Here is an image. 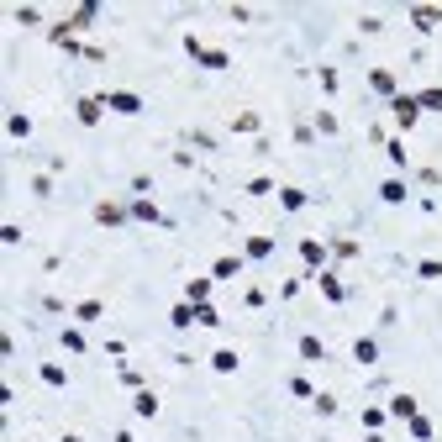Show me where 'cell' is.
Returning a JSON list of instances; mask_svg holds the SVG:
<instances>
[{"label":"cell","mask_w":442,"mask_h":442,"mask_svg":"<svg viewBox=\"0 0 442 442\" xmlns=\"http://www.w3.org/2000/svg\"><path fill=\"white\" fill-rule=\"evenodd\" d=\"M106 100V111H116V116H137L143 111V100L132 95V90H111V95H100Z\"/></svg>","instance_id":"cell-1"},{"label":"cell","mask_w":442,"mask_h":442,"mask_svg":"<svg viewBox=\"0 0 442 442\" xmlns=\"http://www.w3.org/2000/svg\"><path fill=\"white\" fill-rule=\"evenodd\" d=\"M184 48H190V58L205 63V69H227V53H221V48H200L195 37H184Z\"/></svg>","instance_id":"cell-2"},{"label":"cell","mask_w":442,"mask_h":442,"mask_svg":"<svg viewBox=\"0 0 442 442\" xmlns=\"http://www.w3.org/2000/svg\"><path fill=\"white\" fill-rule=\"evenodd\" d=\"M390 111H395V121H400V127H416V116H421V106H416V95H395L390 100Z\"/></svg>","instance_id":"cell-3"},{"label":"cell","mask_w":442,"mask_h":442,"mask_svg":"<svg viewBox=\"0 0 442 442\" xmlns=\"http://www.w3.org/2000/svg\"><path fill=\"white\" fill-rule=\"evenodd\" d=\"M74 116H79V127H95L100 116H106V100L100 95H90V100H79V106H74Z\"/></svg>","instance_id":"cell-4"},{"label":"cell","mask_w":442,"mask_h":442,"mask_svg":"<svg viewBox=\"0 0 442 442\" xmlns=\"http://www.w3.org/2000/svg\"><path fill=\"white\" fill-rule=\"evenodd\" d=\"M411 26H416V32H437L442 11H437V6H416V11H411Z\"/></svg>","instance_id":"cell-5"},{"label":"cell","mask_w":442,"mask_h":442,"mask_svg":"<svg viewBox=\"0 0 442 442\" xmlns=\"http://www.w3.org/2000/svg\"><path fill=\"white\" fill-rule=\"evenodd\" d=\"M95 221H100V227H121V221H127V211H121L116 200H100V205H95Z\"/></svg>","instance_id":"cell-6"},{"label":"cell","mask_w":442,"mask_h":442,"mask_svg":"<svg viewBox=\"0 0 442 442\" xmlns=\"http://www.w3.org/2000/svg\"><path fill=\"white\" fill-rule=\"evenodd\" d=\"M95 11H100L95 0H84L79 11H74V16H69V22H63V26H69V37H74V32H79V26H90V22H95Z\"/></svg>","instance_id":"cell-7"},{"label":"cell","mask_w":442,"mask_h":442,"mask_svg":"<svg viewBox=\"0 0 442 442\" xmlns=\"http://www.w3.org/2000/svg\"><path fill=\"white\" fill-rule=\"evenodd\" d=\"M369 84L379 90V95H390V100L400 95V90H395V74H390V69H369Z\"/></svg>","instance_id":"cell-8"},{"label":"cell","mask_w":442,"mask_h":442,"mask_svg":"<svg viewBox=\"0 0 442 442\" xmlns=\"http://www.w3.org/2000/svg\"><path fill=\"white\" fill-rule=\"evenodd\" d=\"M390 416H400V421L421 416V411H416V395H395V400H390Z\"/></svg>","instance_id":"cell-9"},{"label":"cell","mask_w":442,"mask_h":442,"mask_svg":"<svg viewBox=\"0 0 442 442\" xmlns=\"http://www.w3.org/2000/svg\"><path fill=\"white\" fill-rule=\"evenodd\" d=\"M300 358H311V363H326V342H322V337H300Z\"/></svg>","instance_id":"cell-10"},{"label":"cell","mask_w":442,"mask_h":442,"mask_svg":"<svg viewBox=\"0 0 442 442\" xmlns=\"http://www.w3.org/2000/svg\"><path fill=\"white\" fill-rule=\"evenodd\" d=\"M132 411L153 421V416H158V395H153V390H137V400H132Z\"/></svg>","instance_id":"cell-11"},{"label":"cell","mask_w":442,"mask_h":442,"mask_svg":"<svg viewBox=\"0 0 442 442\" xmlns=\"http://www.w3.org/2000/svg\"><path fill=\"white\" fill-rule=\"evenodd\" d=\"M237 363H242V358H237V353H232V347H221V353H211V369H216V374H237Z\"/></svg>","instance_id":"cell-12"},{"label":"cell","mask_w":442,"mask_h":442,"mask_svg":"<svg viewBox=\"0 0 442 442\" xmlns=\"http://www.w3.org/2000/svg\"><path fill=\"white\" fill-rule=\"evenodd\" d=\"M300 258H306V263L316 269V263L326 258V242H316V237H300Z\"/></svg>","instance_id":"cell-13"},{"label":"cell","mask_w":442,"mask_h":442,"mask_svg":"<svg viewBox=\"0 0 442 442\" xmlns=\"http://www.w3.org/2000/svg\"><path fill=\"white\" fill-rule=\"evenodd\" d=\"M168 322L180 326V332H190V326H195V306H190V300H184V306H174V311H168Z\"/></svg>","instance_id":"cell-14"},{"label":"cell","mask_w":442,"mask_h":442,"mask_svg":"<svg viewBox=\"0 0 442 442\" xmlns=\"http://www.w3.org/2000/svg\"><path fill=\"white\" fill-rule=\"evenodd\" d=\"M306 200H311V195H306V190H295V184H285V190H279V205H285V211H300Z\"/></svg>","instance_id":"cell-15"},{"label":"cell","mask_w":442,"mask_h":442,"mask_svg":"<svg viewBox=\"0 0 442 442\" xmlns=\"http://www.w3.org/2000/svg\"><path fill=\"white\" fill-rule=\"evenodd\" d=\"M205 295H211V279H190V285H184V300H190V306H205Z\"/></svg>","instance_id":"cell-16"},{"label":"cell","mask_w":442,"mask_h":442,"mask_svg":"<svg viewBox=\"0 0 442 442\" xmlns=\"http://www.w3.org/2000/svg\"><path fill=\"white\" fill-rule=\"evenodd\" d=\"M237 274H242V258H232V253L216 258V279H237Z\"/></svg>","instance_id":"cell-17"},{"label":"cell","mask_w":442,"mask_h":442,"mask_svg":"<svg viewBox=\"0 0 442 442\" xmlns=\"http://www.w3.org/2000/svg\"><path fill=\"white\" fill-rule=\"evenodd\" d=\"M379 200L400 205V200H406V184H400V180H384V184H379Z\"/></svg>","instance_id":"cell-18"},{"label":"cell","mask_w":442,"mask_h":442,"mask_svg":"<svg viewBox=\"0 0 442 442\" xmlns=\"http://www.w3.org/2000/svg\"><path fill=\"white\" fill-rule=\"evenodd\" d=\"M42 379H48L53 390H63V384H69V369H63V363H42Z\"/></svg>","instance_id":"cell-19"},{"label":"cell","mask_w":442,"mask_h":442,"mask_svg":"<svg viewBox=\"0 0 442 442\" xmlns=\"http://www.w3.org/2000/svg\"><path fill=\"white\" fill-rule=\"evenodd\" d=\"M353 358H358V363H374V358H379V347H374L369 337H358V342H353Z\"/></svg>","instance_id":"cell-20"},{"label":"cell","mask_w":442,"mask_h":442,"mask_svg":"<svg viewBox=\"0 0 442 442\" xmlns=\"http://www.w3.org/2000/svg\"><path fill=\"white\" fill-rule=\"evenodd\" d=\"M132 216H137V221H164V216H158V205H153V200H132Z\"/></svg>","instance_id":"cell-21"},{"label":"cell","mask_w":442,"mask_h":442,"mask_svg":"<svg viewBox=\"0 0 442 442\" xmlns=\"http://www.w3.org/2000/svg\"><path fill=\"white\" fill-rule=\"evenodd\" d=\"M6 132H11V137H32V116H22V111H16V116L6 121Z\"/></svg>","instance_id":"cell-22"},{"label":"cell","mask_w":442,"mask_h":442,"mask_svg":"<svg viewBox=\"0 0 442 442\" xmlns=\"http://www.w3.org/2000/svg\"><path fill=\"white\" fill-rule=\"evenodd\" d=\"M274 253V237H248V258H269Z\"/></svg>","instance_id":"cell-23"},{"label":"cell","mask_w":442,"mask_h":442,"mask_svg":"<svg viewBox=\"0 0 442 442\" xmlns=\"http://www.w3.org/2000/svg\"><path fill=\"white\" fill-rule=\"evenodd\" d=\"M416 106H421V111H442V84H437V90H421Z\"/></svg>","instance_id":"cell-24"},{"label":"cell","mask_w":442,"mask_h":442,"mask_svg":"<svg viewBox=\"0 0 442 442\" xmlns=\"http://www.w3.org/2000/svg\"><path fill=\"white\" fill-rule=\"evenodd\" d=\"M74 322H100V300H84V306H74Z\"/></svg>","instance_id":"cell-25"},{"label":"cell","mask_w":442,"mask_h":442,"mask_svg":"<svg viewBox=\"0 0 442 442\" xmlns=\"http://www.w3.org/2000/svg\"><path fill=\"white\" fill-rule=\"evenodd\" d=\"M322 295L326 300H342V279H337V274H322Z\"/></svg>","instance_id":"cell-26"},{"label":"cell","mask_w":442,"mask_h":442,"mask_svg":"<svg viewBox=\"0 0 442 442\" xmlns=\"http://www.w3.org/2000/svg\"><path fill=\"white\" fill-rule=\"evenodd\" d=\"M195 326H221V316H216L211 306H195Z\"/></svg>","instance_id":"cell-27"},{"label":"cell","mask_w":442,"mask_h":442,"mask_svg":"<svg viewBox=\"0 0 442 442\" xmlns=\"http://www.w3.org/2000/svg\"><path fill=\"white\" fill-rule=\"evenodd\" d=\"M232 127H237V132H258V116H253V111H237V116H232Z\"/></svg>","instance_id":"cell-28"},{"label":"cell","mask_w":442,"mask_h":442,"mask_svg":"<svg viewBox=\"0 0 442 442\" xmlns=\"http://www.w3.org/2000/svg\"><path fill=\"white\" fill-rule=\"evenodd\" d=\"M411 437L427 442V437H432V421H427V416H411Z\"/></svg>","instance_id":"cell-29"},{"label":"cell","mask_w":442,"mask_h":442,"mask_svg":"<svg viewBox=\"0 0 442 442\" xmlns=\"http://www.w3.org/2000/svg\"><path fill=\"white\" fill-rule=\"evenodd\" d=\"M290 395H300V400H316V390H311V379H290Z\"/></svg>","instance_id":"cell-30"},{"label":"cell","mask_w":442,"mask_h":442,"mask_svg":"<svg viewBox=\"0 0 442 442\" xmlns=\"http://www.w3.org/2000/svg\"><path fill=\"white\" fill-rule=\"evenodd\" d=\"M316 127H322V137H332V132H337V116H332V111H316Z\"/></svg>","instance_id":"cell-31"},{"label":"cell","mask_w":442,"mask_h":442,"mask_svg":"<svg viewBox=\"0 0 442 442\" xmlns=\"http://www.w3.org/2000/svg\"><path fill=\"white\" fill-rule=\"evenodd\" d=\"M416 274H421V279H442V263L427 258V263H416Z\"/></svg>","instance_id":"cell-32"},{"label":"cell","mask_w":442,"mask_h":442,"mask_svg":"<svg viewBox=\"0 0 442 442\" xmlns=\"http://www.w3.org/2000/svg\"><path fill=\"white\" fill-rule=\"evenodd\" d=\"M332 248H337V258H353V253H358V242H353V237H337Z\"/></svg>","instance_id":"cell-33"},{"label":"cell","mask_w":442,"mask_h":442,"mask_svg":"<svg viewBox=\"0 0 442 442\" xmlns=\"http://www.w3.org/2000/svg\"><path fill=\"white\" fill-rule=\"evenodd\" d=\"M311 406H316V411H322V416H337V400H332V395H316Z\"/></svg>","instance_id":"cell-34"},{"label":"cell","mask_w":442,"mask_h":442,"mask_svg":"<svg viewBox=\"0 0 442 442\" xmlns=\"http://www.w3.org/2000/svg\"><path fill=\"white\" fill-rule=\"evenodd\" d=\"M242 190H248V195H269V190H274V180H248Z\"/></svg>","instance_id":"cell-35"},{"label":"cell","mask_w":442,"mask_h":442,"mask_svg":"<svg viewBox=\"0 0 442 442\" xmlns=\"http://www.w3.org/2000/svg\"><path fill=\"white\" fill-rule=\"evenodd\" d=\"M63 347H69V353H84V337H79V332L69 326V332H63Z\"/></svg>","instance_id":"cell-36"},{"label":"cell","mask_w":442,"mask_h":442,"mask_svg":"<svg viewBox=\"0 0 442 442\" xmlns=\"http://www.w3.org/2000/svg\"><path fill=\"white\" fill-rule=\"evenodd\" d=\"M63 442H79V437H74V432H63Z\"/></svg>","instance_id":"cell-37"}]
</instances>
